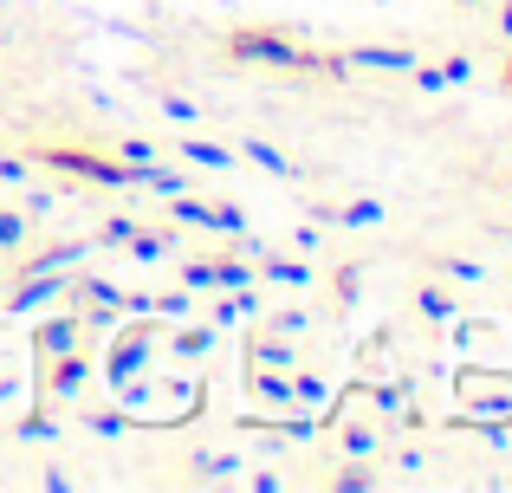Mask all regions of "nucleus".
Listing matches in <instances>:
<instances>
[]
</instances>
